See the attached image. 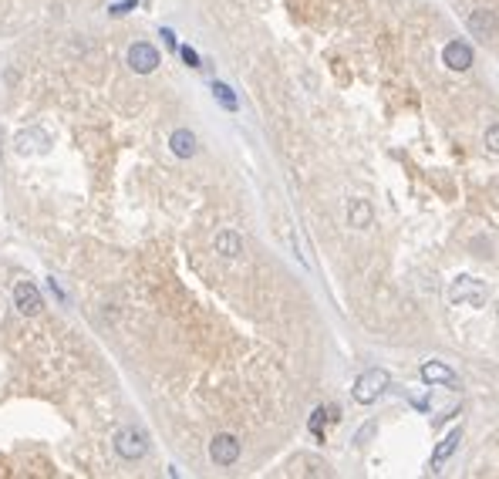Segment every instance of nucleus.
I'll list each match as a JSON object with an SVG mask.
<instances>
[{
	"instance_id": "1a4fd4ad",
	"label": "nucleus",
	"mask_w": 499,
	"mask_h": 479,
	"mask_svg": "<svg viewBox=\"0 0 499 479\" xmlns=\"http://www.w3.org/2000/svg\"><path fill=\"white\" fill-rule=\"evenodd\" d=\"M14 301H17V308H20V314H37L41 310V294H37V287L34 284H28V280H20L14 287Z\"/></svg>"
},
{
	"instance_id": "6e6552de",
	"label": "nucleus",
	"mask_w": 499,
	"mask_h": 479,
	"mask_svg": "<svg viewBox=\"0 0 499 479\" xmlns=\"http://www.w3.org/2000/svg\"><path fill=\"white\" fill-rule=\"evenodd\" d=\"M422 382L425 385H459V378H455V371L445 365V361H425L422 365Z\"/></svg>"
},
{
	"instance_id": "20e7f679",
	"label": "nucleus",
	"mask_w": 499,
	"mask_h": 479,
	"mask_svg": "<svg viewBox=\"0 0 499 479\" xmlns=\"http://www.w3.org/2000/svg\"><path fill=\"white\" fill-rule=\"evenodd\" d=\"M442 64L449 71H469L472 68V47L466 41H449L442 47Z\"/></svg>"
},
{
	"instance_id": "4468645a",
	"label": "nucleus",
	"mask_w": 499,
	"mask_h": 479,
	"mask_svg": "<svg viewBox=\"0 0 499 479\" xmlns=\"http://www.w3.org/2000/svg\"><path fill=\"white\" fill-rule=\"evenodd\" d=\"M212 95H216V98H220V105H223V109H236V98H233V92H229L227 85H220V81H216V85H212Z\"/></svg>"
},
{
	"instance_id": "9b49d317",
	"label": "nucleus",
	"mask_w": 499,
	"mask_h": 479,
	"mask_svg": "<svg viewBox=\"0 0 499 479\" xmlns=\"http://www.w3.org/2000/svg\"><path fill=\"white\" fill-rule=\"evenodd\" d=\"M240 233H233V230H223L220 236H216V253L220 257H227V260H233V257H240Z\"/></svg>"
},
{
	"instance_id": "f8f14e48",
	"label": "nucleus",
	"mask_w": 499,
	"mask_h": 479,
	"mask_svg": "<svg viewBox=\"0 0 499 479\" xmlns=\"http://www.w3.org/2000/svg\"><path fill=\"white\" fill-rule=\"evenodd\" d=\"M496 17L489 14V11H472L469 14V31H476L479 37H493L496 34Z\"/></svg>"
},
{
	"instance_id": "dca6fc26",
	"label": "nucleus",
	"mask_w": 499,
	"mask_h": 479,
	"mask_svg": "<svg viewBox=\"0 0 499 479\" xmlns=\"http://www.w3.org/2000/svg\"><path fill=\"white\" fill-rule=\"evenodd\" d=\"M182 58H186L189 68H199V58H196V51H193V47H182Z\"/></svg>"
},
{
	"instance_id": "ddd939ff",
	"label": "nucleus",
	"mask_w": 499,
	"mask_h": 479,
	"mask_svg": "<svg viewBox=\"0 0 499 479\" xmlns=\"http://www.w3.org/2000/svg\"><path fill=\"white\" fill-rule=\"evenodd\" d=\"M459 439H462V429H455V432H449V439H445V442H442V446L435 449V456H432V473H439V469H442V463H445V459H449V456H452V452H455V446H459Z\"/></svg>"
},
{
	"instance_id": "2eb2a0df",
	"label": "nucleus",
	"mask_w": 499,
	"mask_h": 479,
	"mask_svg": "<svg viewBox=\"0 0 499 479\" xmlns=\"http://www.w3.org/2000/svg\"><path fill=\"white\" fill-rule=\"evenodd\" d=\"M483 142H486V149H489V152H493V155H499V122L486 128Z\"/></svg>"
},
{
	"instance_id": "9d476101",
	"label": "nucleus",
	"mask_w": 499,
	"mask_h": 479,
	"mask_svg": "<svg viewBox=\"0 0 499 479\" xmlns=\"http://www.w3.org/2000/svg\"><path fill=\"white\" fill-rule=\"evenodd\" d=\"M169 149L179 155V159H189V155H196V135L189 128H176L169 135Z\"/></svg>"
},
{
	"instance_id": "f257e3e1",
	"label": "nucleus",
	"mask_w": 499,
	"mask_h": 479,
	"mask_svg": "<svg viewBox=\"0 0 499 479\" xmlns=\"http://www.w3.org/2000/svg\"><path fill=\"white\" fill-rule=\"evenodd\" d=\"M388 388H392V375H388V371H385V368H368L364 375H358V382H354V388H351V395H354V402L371 405V402H378Z\"/></svg>"
},
{
	"instance_id": "7ed1b4c3",
	"label": "nucleus",
	"mask_w": 499,
	"mask_h": 479,
	"mask_svg": "<svg viewBox=\"0 0 499 479\" xmlns=\"http://www.w3.org/2000/svg\"><path fill=\"white\" fill-rule=\"evenodd\" d=\"M115 449H119V456H125V459H142L145 452H149V435L142 432V429H121L119 435H115Z\"/></svg>"
},
{
	"instance_id": "39448f33",
	"label": "nucleus",
	"mask_w": 499,
	"mask_h": 479,
	"mask_svg": "<svg viewBox=\"0 0 499 479\" xmlns=\"http://www.w3.org/2000/svg\"><path fill=\"white\" fill-rule=\"evenodd\" d=\"M128 64H132V71L138 75H152L155 68H159V51L145 41H138V44L128 47Z\"/></svg>"
},
{
	"instance_id": "f03ea898",
	"label": "nucleus",
	"mask_w": 499,
	"mask_h": 479,
	"mask_svg": "<svg viewBox=\"0 0 499 479\" xmlns=\"http://www.w3.org/2000/svg\"><path fill=\"white\" fill-rule=\"evenodd\" d=\"M486 297H489V291H486L483 280H476V277H459L449 287V301H452L455 308H483Z\"/></svg>"
},
{
	"instance_id": "423d86ee",
	"label": "nucleus",
	"mask_w": 499,
	"mask_h": 479,
	"mask_svg": "<svg viewBox=\"0 0 499 479\" xmlns=\"http://www.w3.org/2000/svg\"><path fill=\"white\" fill-rule=\"evenodd\" d=\"M210 456L216 466H233L240 459V442H236V435H216L210 442Z\"/></svg>"
},
{
	"instance_id": "0eeeda50",
	"label": "nucleus",
	"mask_w": 499,
	"mask_h": 479,
	"mask_svg": "<svg viewBox=\"0 0 499 479\" xmlns=\"http://www.w3.org/2000/svg\"><path fill=\"white\" fill-rule=\"evenodd\" d=\"M344 217H348V226L351 230H364V226H371V202L361 200V196H351L348 206H344Z\"/></svg>"
}]
</instances>
